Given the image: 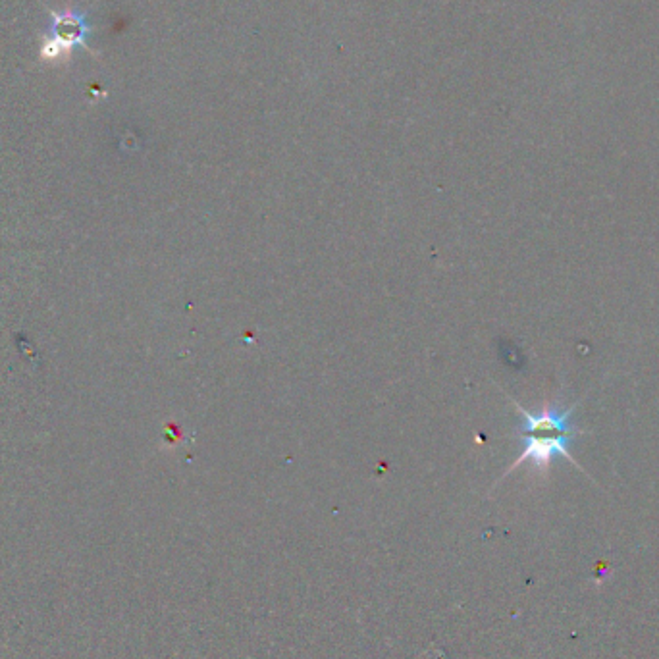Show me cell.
<instances>
[{"label":"cell","instance_id":"6da1fadb","mask_svg":"<svg viewBox=\"0 0 659 659\" xmlns=\"http://www.w3.org/2000/svg\"><path fill=\"white\" fill-rule=\"evenodd\" d=\"M513 405H515L517 413L523 417V422L517 428V436L523 442V449H521V455L515 459V463L507 469V473L503 476L513 473L523 463H532V467L536 471L546 473L555 457L567 459L569 463H573L579 471H582L579 463L571 457V451H569L571 442L582 434V430L571 421V417L575 413V405L565 411H559L555 405L544 403V407L538 415H532L517 401H513Z\"/></svg>","mask_w":659,"mask_h":659},{"label":"cell","instance_id":"7a4b0ae2","mask_svg":"<svg viewBox=\"0 0 659 659\" xmlns=\"http://www.w3.org/2000/svg\"><path fill=\"white\" fill-rule=\"evenodd\" d=\"M87 31L89 24L81 12L66 10L60 14H53V33L43 47V56L56 58L60 54L70 53L76 45L85 43Z\"/></svg>","mask_w":659,"mask_h":659}]
</instances>
